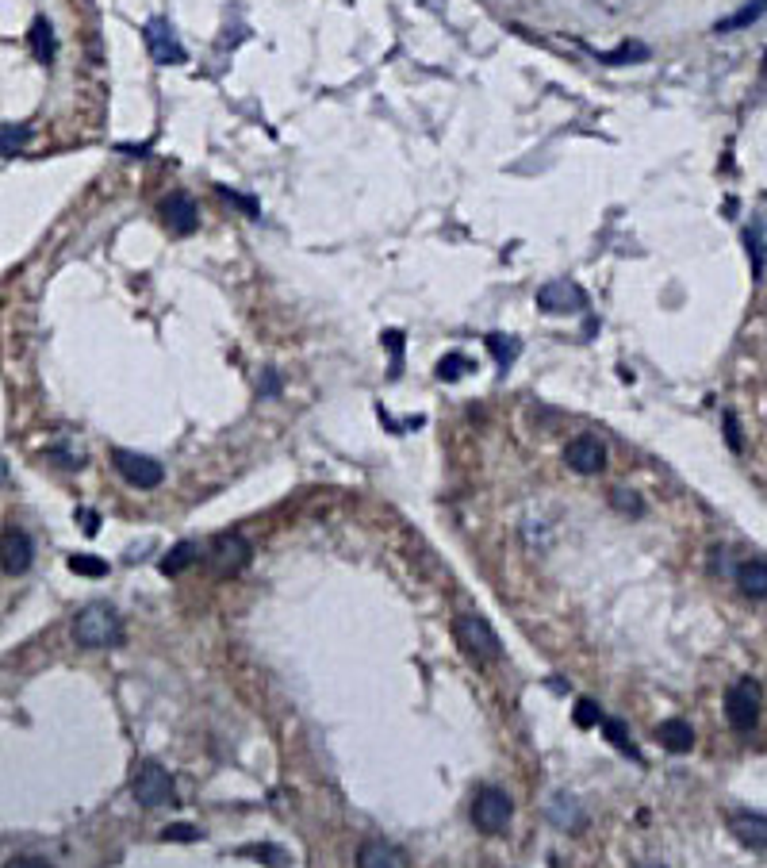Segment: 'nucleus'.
Listing matches in <instances>:
<instances>
[{"label":"nucleus","instance_id":"f257e3e1","mask_svg":"<svg viewBox=\"0 0 767 868\" xmlns=\"http://www.w3.org/2000/svg\"><path fill=\"white\" fill-rule=\"evenodd\" d=\"M73 638L85 650H111V645L123 642V626H119V615L111 612L108 603H88L85 612L73 622Z\"/></svg>","mask_w":767,"mask_h":868},{"label":"nucleus","instance_id":"f03ea898","mask_svg":"<svg viewBox=\"0 0 767 868\" xmlns=\"http://www.w3.org/2000/svg\"><path fill=\"white\" fill-rule=\"evenodd\" d=\"M760 711H763V692L752 676H741L733 688L725 692V718L729 727L737 734H752L756 723H760Z\"/></svg>","mask_w":767,"mask_h":868},{"label":"nucleus","instance_id":"7ed1b4c3","mask_svg":"<svg viewBox=\"0 0 767 868\" xmlns=\"http://www.w3.org/2000/svg\"><path fill=\"white\" fill-rule=\"evenodd\" d=\"M130 796L142 807H165V803H177V784L158 761H142L135 780H130Z\"/></svg>","mask_w":767,"mask_h":868},{"label":"nucleus","instance_id":"20e7f679","mask_svg":"<svg viewBox=\"0 0 767 868\" xmlns=\"http://www.w3.org/2000/svg\"><path fill=\"white\" fill-rule=\"evenodd\" d=\"M457 642L464 645V654L476 657V661H495L503 654L499 634L492 631V622L483 615H476V612H464L457 619Z\"/></svg>","mask_w":767,"mask_h":868},{"label":"nucleus","instance_id":"39448f33","mask_svg":"<svg viewBox=\"0 0 767 868\" xmlns=\"http://www.w3.org/2000/svg\"><path fill=\"white\" fill-rule=\"evenodd\" d=\"M514 815V803L503 788H480L472 800V822L483 830V834H503Z\"/></svg>","mask_w":767,"mask_h":868},{"label":"nucleus","instance_id":"423d86ee","mask_svg":"<svg viewBox=\"0 0 767 868\" xmlns=\"http://www.w3.org/2000/svg\"><path fill=\"white\" fill-rule=\"evenodd\" d=\"M537 308L545 316H575V311L587 308V292L568 277H560V281H545L537 288Z\"/></svg>","mask_w":767,"mask_h":868},{"label":"nucleus","instance_id":"0eeeda50","mask_svg":"<svg viewBox=\"0 0 767 868\" xmlns=\"http://www.w3.org/2000/svg\"><path fill=\"white\" fill-rule=\"evenodd\" d=\"M111 465L119 469V476L127 480L130 488H158L161 480H165V469H161V461L154 457H146V454H135V450H111Z\"/></svg>","mask_w":767,"mask_h":868},{"label":"nucleus","instance_id":"6e6552de","mask_svg":"<svg viewBox=\"0 0 767 868\" xmlns=\"http://www.w3.org/2000/svg\"><path fill=\"white\" fill-rule=\"evenodd\" d=\"M142 39H146V50H150V58H154L158 66H181L189 54H184L181 39H177V31L170 20H161V16H154L146 27H142Z\"/></svg>","mask_w":767,"mask_h":868},{"label":"nucleus","instance_id":"1a4fd4ad","mask_svg":"<svg viewBox=\"0 0 767 868\" xmlns=\"http://www.w3.org/2000/svg\"><path fill=\"white\" fill-rule=\"evenodd\" d=\"M565 465L579 476H595L606 469V446L595 434H575L565 446Z\"/></svg>","mask_w":767,"mask_h":868},{"label":"nucleus","instance_id":"9d476101","mask_svg":"<svg viewBox=\"0 0 767 868\" xmlns=\"http://www.w3.org/2000/svg\"><path fill=\"white\" fill-rule=\"evenodd\" d=\"M35 561V542L31 534L20 530V527H8L0 534V569L8 572V577H24Z\"/></svg>","mask_w":767,"mask_h":868},{"label":"nucleus","instance_id":"9b49d317","mask_svg":"<svg viewBox=\"0 0 767 868\" xmlns=\"http://www.w3.org/2000/svg\"><path fill=\"white\" fill-rule=\"evenodd\" d=\"M250 542L242 539V534H219L215 546H212V569L219 572V577H234V572H242L250 565Z\"/></svg>","mask_w":767,"mask_h":868},{"label":"nucleus","instance_id":"f8f14e48","mask_svg":"<svg viewBox=\"0 0 767 868\" xmlns=\"http://www.w3.org/2000/svg\"><path fill=\"white\" fill-rule=\"evenodd\" d=\"M161 219H165V227H170L173 235L189 238L200 227V208H196V200L189 193H170L161 200Z\"/></svg>","mask_w":767,"mask_h":868},{"label":"nucleus","instance_id":"ddd939ff","mask_svg":"<svg viewBox=\"0 0 767 868\" xmlns=\"http://www.w3.org/2000/svg\"><path fill=\"white\" fill-rule=\"evenodd\" d=\"M358 864L361 868H403L410 861H407L403 849L391 845V842H365L361 853H358Z\"/></svg>","mask_w":767,"mask_h":868},{"label":"nucleus","instance_id":"4468645a","mask_svg":"<svg viewBox=\"0 0 767 868\" xmlns=\"http://www.w3.org/2000/svg\"><path fill=\"white\" fill-rule=\"evenodd\" d=\"M733 577L741 584V592L748 600H767V561L763 558H748L733 569Z\"/></svg>","mask_w":767,"mask_h":868},{"label":"nucleus","instance_id":"2eb2a0df","mask_svg":"<svg viewBox=\"0 0 767 868\" xmlns=\"http://www.w3.org/2000/svg\"><path fill=\"white\" fill-rule=\"evenodd\" d=\"M729 830H733V838L744 849H752V853H763L767 849V819L763 815H737L729 822Z\"/></svg>","mask_w":767,"mask_h":868},{"label":"nucleus","instance_id":"dca6fc26","mask_svg":"<svg viewBox=\"0 0 767 868\" xmlns=\"http://www.w3.org/2000/svg\"><path fill=\"white\" fill-rule=\"evenodd\" d=\"M657 737L668 753H690V746H695V730H690L687 718H668V723H660Z\"/></svg>","mask_w":767,"mask_h":868},{"label":"nucleus","instance_id":"f3484780","mask_svg":"<svg viewBox=\"0 0 767 868\" xmlns=\"http://www.w3.org/2000/svg\"><path fill=\"white\" fill-rule=\"evenodd\" d=\"M27 43H31V54L39 58L43 66H50L54 62V54H58V39H54V27H50V20L47 16H39V20L31 24V31H27Z\"/></svg>","mask_w":767,"mask_h":868},{"label":"nucleus","instance_id":"a211bd4d","mask_svg":"<svg viewBox=\"0 0 767 868\" xmlns=\"http://www.w3.org/2000/svg\"><path fill=\"white\" fill-rule=\"evenodd\" d=\"M196 561H200V546H196V542H177V546L158 561V569L165 572V577H181V572L192 569Z\"/></svg>","mask_w":767,"mask_h":868},{"label":"nucleus","instance_id":"6ab92c4d","mask_svg":"<svg viewBox=\"0 0 767 868\" xmlns=\"http://www.w3.org/2000/svg\"><path fill=\"white\" fill-rule=\"evenodd\" d=\"M767 16V0H748L744 8H737L733 16H725V20L714 24L718 35H729V31H741V27H752L756 20H763Z\"/></svg>","mask_w":767,"mask_h":868},{"label":"nucleus","instance_id":"aec40b11","mask_svg":"<svg viewBox=\"0 0 767 868\" xmlns=\"http://www.w3.org/2000/svg\"><path fill=\"white\" fill-rule=\"evenodd\" d=\"M31 139H35V131L27 123H0V158L24 154Z\"/></svg>","mask_w":767,"mask_h":868},{"label":"nucleus","instance_id":"412c9836","mask_svg":"<svg viewBox=\"0 0 767 868\" xmlns=\"http://www.w3.org/2000/svg\"><path fill=\"white\" fill-rule=\"evenodd\" d=\"M483 346L492 350V358L499 361V369H511L518 361V354H522V342L514 335H488V339H483Z\"/></svg>","mask_w":767,"mask_h":868},{"label":"nucleus","instance_id":"4be33fe9","mask_svg":"<svg viewBox=\"0 0 767 868\" xmlns=\"http://www.w3.org/2000/svg\"><path fill=\"white\" fill-rule=\"evenodd\" d=\"M595 58L603 66H626V62H645L648 47L645 43H622L618 50H595Z\"/></svg>","mask_w":767,"mask_h":868},{"label":"nucleus","instance_id":"5701e85b","mask_svg":"<svg viewBox=\"0 0 767 868\" xmlns=\"http://www.w3.org/2000/svg\"><path fill=\"white\" fill-rule=\"evenodd\" d=\"M598 727L606 730V737H610V746H614V749H622V753H629V757H633V761H641L637 746L629 742V734H626V727L618 723V718H606V715H603V723H598Z\"/></svg>","mask_w":767,"mask_h":868},{"label":"nucleus","instance_id":"b1692460","mask_svg":"<svg viewBox=\"0 0 767 868\" xmlns=\"http://www.w3.org/2000/svg\"><path fill=\"white\" fill-rule=\"evenodd\" d=\"M469 369H472V361L464 358V354H445V358L438 361V369H434V373H438V381L453 384V381H461L464 373H469Z\"/></svg>","mask_w":767,"mask_h":868},{"label":"nucleus","instance_id":"393cba45","mask_svg":"<svg viewBox=\"0 0 767 868\" xmlns=\"http://www.w3.org/2000/svg\"><path fill=\"white\" fill-rule=\"evenodd\" d=\"M610 504H614V511L633 515V519H641V515H645V500H641L637 492H629V488H614V492H610Z\"/></svg>","mask_w":767,"mask_h":868},{"label":"nucleus","instance_id":"a878e982","mask_svg":"<svg viewBox=\"0 0 767 868\" xmlns=\"http://www.w3.org/2000/svg\"><path fill=\"white\" fill-rule=\"evenodd\" d=\"M69 572H81V577H108V561L100 558H88V553H73V558H66Z\"/></svg>","mask_w":767,"mask_h":868},{"label":"nucleus","instance_id":"bb28decb","mask_svg":"<svg viewBox=\"0 0 767 868\" xmlns=\"http://www.w3.org/2000/svg\"><path fill=\"white\" fill-rule=\"evenodd\" d=\"M744 243H748V257H752V277H760L763 266H767V246H763L760 227H756V231L748 227V231H744Z\"/></svg>","mask_w":767,"mask_h":868},{"label":"nucleus","instance_id":"cd10ccee","mask_svg":"<svg viewBox=\"0 0 767 868\" xmlns=\"http://www.w3.org/2000/svg\"><path fill=\"white\" fill-rule=\"evenodd\" d=\"M603 723V707L595 704V699H579L575 704V727L579 730H591V727H598Z\"/></svg>","mask_w":767,"mask_h":868},{"label":"nucleus","instance_id":"c85d7f7f","mask_svg":"<svg viewBox=\"0 0 767 868\" xmlns=\"http://www.w3.org/2000/svg\"><path fill=\"white\" fill-rule=\"evenodd\" d=\"M380 342L391 350V381H396L403 373V335H399V330H384Z\"/></svg>","mask_w":767,"mask_h":868},{"label":"nucleus","instance_id":"c756f323","mask_svg":"<svg viewBox=\"0 0 767 868\" xmlns=\"http://www.w3.org/2000/svg\"><path fill=\"white\" fill-rule=\"evenodd\" d=\"M161 842H203V830H196L189 822H173L161 830Z\"/></svg>","mask_w":767,"mask_h":868},{"label":"nucleus","instance_id":"7c9ffc66","mask_svg":"<svg viewBox=\"0 0 767 868\" xmlns=\"http://www.w3.org/2000/svg\"><path fill=\"white\" fill-rule=\"evenodd\" d=\"M219 196H227L231 200V204H238L242 212H246L250 219H261V204H257V200L254 196H242V193H234V189H227V184H219Z\"/></svg>","mask_w":767,"mask_h":868},{"label":"nucleus","instance_id":"2f4dec72","mask_svg":"<svg viewBox=\"0 0 767 868\" xmlns=\"http://www.w3.org/2000/svg\"><path fill=\"white\" fill-rule=\"evenodd\" d=\"M242 853H254V857H265V864H288V853L276 845H246Z\"/></svg>","mask_w":767,"mask_h":868},{"label":"nucleus","instance_id":"473e14b6","mask_svg":"<svg viewBox=\"0 0 767 868\" xmlns=\"http://www.w3.org/2000/svg\"><path fill=\"white\" fill-rule=\"evenodd\" d=\"M257 396H261V400L280 396V373H276V369H265V373H261V381H257Z\"/></svg>","mask_w":767,"mask_h":868},{"label":"nucleus","instance_id":"72a5a7b5","mask_svg":"<svg viewBox=\"0 0 767 868\" xmlns=\"http://www.w3.org/2000/svg\"><path fill=\"white\" fill-rule=\"evenodd\" d=\"M725 438H729V450H733V454H741V450H744L741 423H737V415H733V412H725Z\"/></svg>","mask_w":767,"mask_h":868},{"label":"nucleus","instance_id":"f704fd0d","mask_svg":"<svg viewBox=\"0 0 767 868\" xmlns=\"http://www.w3.org/2000/svg\"><path fill=\"white\" fill-rule=\"evenodd\" d=\"M81 519H85V534L92 539V534L100 530V515H97V511H81Z\"/></svg>","mask_w":767,"mask_h":868},{"label":"nucleus","instance_id":"c9c22d12","mask_svg":"<svg viewBox=\"0 0 767 868\" xmlns=\"http://www.w3.org/2000/svg\"><path fill=\"white\" fill-rule=\"evenodd\" d=\"M16 868H43L47 861H39V857H20V861H12Z\"/></svg>","mask_w":767,"mask_h":868},{"label":"nucleus","instance_id":"e433bc0d","mask_svg":"<svg viewBox=\"0 0 767 868\" xmlns=\"http://www.w3.org/2000/svg\"><path fill=\"white\" fill-rule=\"evenodd\" d=\"M0 480H8V461L0 457Z\"/></svg>","mask_w":767,"mask_h":868}]
</instances>
